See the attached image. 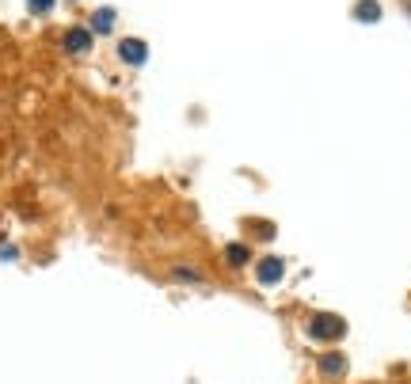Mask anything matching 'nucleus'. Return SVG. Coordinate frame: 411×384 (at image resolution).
Returning a JSON list of instances; mask_svg holds the SVG:
<instances>
[{
  "label": "nucleus",
  "mask_w": 411,
  "mask_h": 384,
  "mask_svg": "<svg viewBox=\"0 0 411 384\" xmlns=\"http://www.w3.org/2000/svg\"><path fill=\"white\" fill-rule=\"evenodd\" d=\"M27 8H31L34 16H46V12L54 8V0H27Z\"/></svg>",
  "instance_id": "obj_10"
},
{
  "label": "nucleus",
  "mask_w": 411,
  "mask_h": 384,
  "mask_svg": "<svg viewBox=\"0 0 411 384\" xmlns=\"http://www.w3.org/2000/svg\"><path fill=\"white\" fill-rule=\"evenodd\" d=\"M225 259H229L232 267H244V262H247V247H244V244H229V251H225Z\"/></svg>",
  "instance_id": "obj_8"
},
{
  "label": "nucleus",
  "mask_w": 411,
  "mask_h": 384,
  "mask_svg": "<svg viewBox=\"0 0 411 384\" xmlns=\"http://www.w3.org/2000/svg\"><path fill=\"white\" fill-rule=\"evenodd\" d=\"M118 61L130 65V69H141L148 61V46L141 38H122V42H118Z\"/></svg>",
  "instance_id": "obj_3"
},
{
  "label": "nucleus",
  "mask_w": 411,
  "mask_h": 384,
  "mask_svg": "<svg viewBox=\"0 0 411 384\" xmlns=\"http://www.w3.org/2000/svg\"><path fill=\"white\" fill-rule=\"evenodd\" d=\"M343 365H346V361H343V354H331V358H324V373H331V376H339V373H343Z\"/></svg>",
  "instance_id": "obj_9"
},
{
  "label": "nucleus",
  "mask_w": 411,
  "mask_h": 384,
  "mask_svg": "<svg viewBox=\"0 0 411 384\" xmlns=\"http://www.w3.org/2000/svg\"><path fill=\"white\" fill-rule=\"evenodd\" d=\"M354 19H358V23H377V19H381V4H377V0H358V4H354Z\"/></svg>",
  "instance_id": "obj_6"
},
{
  "label": "nucleus",
  "mask_w": 411,
  "mask_h": 384,
  "mask_svg": "<svg viewBox=\"0 0 411 384\" xmlns=\"http://www.w3.org/2000/svg\"><path fill=\"white\" fill-rule=\"evenodd\" d=\"M346 324L339 316H316L313 324H309V339H316V343H331V339H343Z\"/></svg>",
  "instance_id": "obj_1"
},
{
  "label": "nucleus",
  "mask_w": 411,
  "mask_h": 384,
  "mask_svg": "<svg viewBox=\"0 0 411 384\" xmlns=\"http://www.w3.org/2000/svg\"><path fill=\"white\" fill-rule=\"evenodd\" d=\"M172 278L175 282H187V286H202V274L195 267H172Z\"/></svg>",
  "instance_id": "obj_7"
},
{
  "label": "nucleus",
  "mask_w": 411,
  "mask_h": 384,
  "mask_svg": "<svg viewBox=\"0 0 411 384\" xmlns=\"http://www.w3.org/2000/svg\"><path fill=\"white\" fill-rule=\"evenodd\" d=\"M115 23H118V12L115 8H96V12H91L88 31L91 34H111V31H115Z\"/></svg>",
  "instance_id": "obj_5"
},
{
  "label": "nucleus",
  "mask_w": 411,
  "mask_h": 384,
  "mask_svg": "<svg viewBox=\"0 0 411 384\" xmlns=\"http://www.w3.org/2000/svg\"><path fill=\"white\" fill-rule=\"evenodd\" d=\"M282 274H286V262H282L278 255H267V259L255 262V282H259V286H278Z\"/></svg>",
  "instance_id": "obj_2"
},
{
  "label": "nucleus",
  "mask_w": 411,
  "mask_h": 384,
  "mask_svg": "<svg viewBox=\"0 0 411 384\" xmlns=\"http://www.w3.org/2000/svg\"><path fill=\"white\" fill-rule=\"evenodd\" d=\"M91 38H96V34H91L88 27H69L65 38H61V46H65V54H88Z\"/></svg>",
  "instance_id": "obj_4"
}]
</instances>
